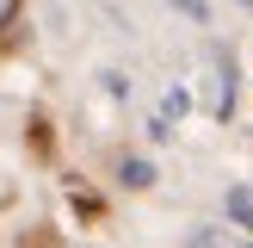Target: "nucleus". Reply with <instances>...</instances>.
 I'll return each mask as SVG.
<instances>
[{"mask_svg":"<svg viewBox=\"0 0 253 248\" xmlns=\"http://www.w3.org/2000/svg\"><path fill=\"white\" fill-rule=\"evenodd\" d=\"M124 180H130V186H148V180H155V168H148V161H124Z\"/></svg>","mask_w":253,"mask_h":248,"instance_id":"obj_4","label":"nucleus"},{"mask_svg":"<svg viewBox=\"0 0 253 248\" xmlns=\"http://www.w3.org/2000/svg\"><path fill=\"white\" fill-rule=\"evenodd\" d=\"M185 112H192V93H185V87H173V93H167V112H161V118H185Z\"/></svg>","mask_w":253,"mask_h":248,"instance_id":"obj_3","label":"nucleus"},{"mask_svg":"<svg viewBox=\"0 0 253 248\" xmlns=\"http://www.w3.org/2000/svg\"><path fill=\"white\" fill-rule=\"evenodd\" d=\"M229 217L241 223V230H253V192H247V186H235V192H229Z\"/></svg>","mask_w":253,"mask_h":248,"instance_id":"obj_1","label":"nucleus"},{"mask_svg":"<svg viewBox=\"0 0 253 248\" xmlns=\"http://www.w3.org/2000/svg\"><path fill=\"white\" fill-rule=\"evenodd\" d=\"M167 6H173V12H185L192 25H210V6H204V0H167Z\"/></svg>","mask_w":253,"mask_h":248,"instance_id":"obj_2","label":"nucleus"},{"mask_svg":"<svg viewBox=\"0 0 253 248\" xmlns=\"http://www.w3.org/2000/svg\"><path fill=\"white\" fill-rule=\"evenodd\" d=\"M12 12H19V0H0V25H6V19H12Z\"/></svg>","mask_w":253,"mask_h":248,"instance_id":"obj_5","label":"nucleus"}]
</instances>
